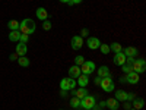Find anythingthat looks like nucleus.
I'll return each mask as SVG.
<instances>
[{
  "instance_id": "nucleus-1",
  "label": "nucleus",
  "mask_w": 146,
  "mask_h": 110,
  "mask_svg": "<svg viewBox=\"0 0 146 110\" xmlns=\"http://www.w3.org/2000/svg\"><path fill=\"white\" fill-rule=\"evenodd\" d=\"M36 30V23L35 21H32L31 18H25L22 22H21V25H19V31L22 34H27V35H31L34 34Z\"/></svg>"
},
{
  "instance_id": "nucleus-2",
  "label": "nucleus",
  "mask_w": 146,
  "mask_h": 110,
  "mask_svg": "<svg viewBox=\"0 0 146 110\" xmlns=\"http://www.w3.org/2000/svg\"><path fill=\"white\" fill-rule=\"evenodd\" d=\"M100 87L102 88L104 93H113L114 88H115V85H114V81H113L111 75H110V76H105V78H101Z\"/></svg>"
},
{
  "instance_id": "nucleus-3",
  "label": "nucleus",
  "mask_w": 146,
  "mask_h": 110,
  "mask_svg": "<svg viewBox=\"0 0 146 110\" xmlns=\"http://www.w3.org/2000/svg\"><path fill=\"white\" fill-rule=\"evenodd\" d=\"M76 79L73 78H63L60 81V90L62 91H73L76 88Z\"/></svg>"
},
{
  "instance_id": "nucleus-4",
  "label": "nucleus",
  "mask_w": 146,
  "mask_h": 110,
  "mask_svg": "<svg viewBox=\"0 0 146 110\" xmlns=\"http://www.w3.org/2000/svg\"><path fill=\"white\" fill-rule=\"evenodd\" d=\"M95 104H96V99H95L94 95H89V94L85 97V99L80 100V107L85 109V110H91Z\"/></svg>"
},
{
  "instance_id": "nucleus-5",
  "label": "nucleus",
  "mask_w": 146,
  "mask_h": 110,
  "mask_svg": "<svg viewBox=\"0 0 146 110\" xmlns=\"http://www.w3.org/2000/svg\"><path fill=\"white\" fill-rule=\"evenodd\" d=\"M80 70H82V73H85V75L91 76V73H94L96 70V65H95V62H92V60H85V63L80 66Z\"/></svg>"
},
{
  "instance_id": "nucleus-6",
  "label": "nucleus",
  "mask_w": 146,
  "mask_h": 110,
  "mask_svg": "<svg viewBox=\"0 0 146 110\" xmlns=\"http://www.w3.org/2000/svg\"><path fill=\"white\" fill-rule=\"evenodd\" d=\"M131 68H133V72H136L140 75V73H143L146 70V60L145 59H135Z\"/></svg>"
},
{
  "instance_id": "nucleus-7",
  "label": "nucleus",
  "mask_w": 146,
  "mask_h": 110,
  "mask_svg": "<svg viewBox=\"0 0 146 110\" xmlns=\"http://www.w3.org/2000/svg\"><path fill=\"white\" fill-rule=\"evenodd\" d=\"M124 81L127 82V84H130V85H136L139 81H140V75L139 73H136V72H130V73H126V76H124Z\"/></svg>"
},
{
  "instance_id": "nucleus-8",
  "label": "nucleus",
  "mask_w": 146,
  "mask_h": 110,
  "mask_svg": "<svg viewBox=\"0 0 146 110\" xmlns=\"http://www.w3.org/2000/svg\"><path fill=\"white\" fill-rule=\"evenodd\" d=\"M70 44H72L73 50H80V48L83 47V44H85V41H83V38H82L80 35H75V37L72 38Z\"/></svg>"
},
{
  "instance_id": "nucleus-9",
  "label": "nucleus",
  "mask_w": 146,
  "mask_h": 110,
  "mask_svg": "<svg viewBox=\"0 0 146 110\" xmlns=\"http://www.w3.org/2000/svg\"><path fill=\"white\" fill-rule=\"evenodd\" d=\"M100 44H101V41H100L98 37H88L86 46H88L89 50H96V48L100 47Z\"/></svg>"
},
{
  "instance_id": "nucleus-10",
  "label": "nucleus",
  "mask_w": 146,
  "mask_h": 110,
  "mask_svg": "<svg viewBox=\"0 0 146 110\" xmlns=\"http://www.w3.org/2000/svg\"><path fill=\"white\" fill-rule=\"evenodd\" d=\"M113 62L115 66H121L126 63V56L123 52H118V53H114V57H113Z\"/></svg>"
},
{
  "instance_id": "nucleus-11",
  "label": "nucleus",
  "mask_w": 146,
  "mask_h": 110,
  "mask_svg": "<svg viewBox=\"0 0 146 110\" xmlns=\"http://www.w3.org/2000/svg\"><path fill=\"white\" fill-rule=\"evenodd\" d=\"M124 53V56L126 57H136L137 56V48L136 47H133V46H129V47H126V48H123V50H121Z\"/></svg>"
},
{
  "instance_id": "nucleus-12",
  "label": "nucleus",
  "mask_w": 146,
  "mask_h": 110,
  "mask_svg": "<svg viewBox=\"0 0 146 110\" xmlns=\"http://www.w3.org/2000/svg\"><path fill=\"white\" fill-rule=\"evenodd\" d=\"M82 73L80 70V66H76V65H73L69 68V78H73V79H78V76Z\"/></svg>"
},
{
  "instance_id": "nucleus-13",
  "label": "nucleus",
  "mask_w": 146,
  "mask_h": 110,
  "mask_svg": "<svg viewBox=\"0 0 146 110\" xmlns=\"http://www.w3.org/2000/svg\"><path fill=\"white\" fill-rule=\"evenodd\" d=\"M127 94L124 90H117L115 94H114V99L118 101V103H123V101H127Z\"/></svg>"
},
{
  "instance_id": "nucleus-14",
  "label": "nucleus",
  "mask_w": 146,
  "mask_h": 110,
  "mask_svg": "<svg viewBox=\"0 0 146 110\" xmlns=\"http://www.w3.org/2000/svg\"><path fill=\"white\" fill-rule=\"evenodd\" d=\"M76 84H79V87H86L89 84V75H85V73H80L76 79Z\"/></svg>"
},
{
  "instance_id": "nucleus-15",
  "label": "nucleus",
  "mask_w": 146,
  "mask_h": 110,
  "mask_svg": "<svg viewBox=\"0 0 146 110\" xmlns=\"http://www.w3.org/2000/svg\"><path fill=\"white\" fill-rule=\"evenodd\" d=\"M35 15H36V18H38L40 21H47L48 19V12L44 7H38V9H36Z\"/></svg>"
},
{
  "instance_id": "nucleus-16",
  "label": "nucleus",
  "mask_w": 146,
  "mask_h": 110,
  "mask_svg": "<svg viewBox=\"0 0 146 110\" xmlns=\"http://www.w3.org/2000/svg\"><path fill=\"white\" fill-rule=\"evenodd\" d=\"M72 93H73V95H75V97H78L79 100L85 99V97L88 95V90H86V87H79V90L72 91Z\"/></svg>"
},
{
  "instance_id": "nucleus-17",
  "label": "nucleus",
  "mask_w": 146,
  "mask_h": 110,
  "mask_svg": "<svg viewBox=\"0 0 146 110\" xmlns=\"http://www.w3.org/2000/svg\"><path fill=\"white\" fill-rule=\"evenodd\" d=\"M15 53H16L18 56H27V53H28V47H27V44H22V43L16 44V50H15Z\"/></svg>"
},
{
  "instance_id": "nucleus-18",
  "label": "nucleus",
  "mask_w": 146,
  "mask_h": 110,
  "mask_svg": "<svg viewBox=\"0 0 146 110\" xmlns=\"http://www.w3.org/2000/svg\"><path fill=\"white\" fill-rule=\"evenodd\" d=\"M131 107L136 109V110H140L145 107V100L143 99H137V97H135V99L131 100Z\"/></svg>"
},
{
  "instance_id": "nucleus-19",
  "label": "nucleus",
  "mask_w": 146,
  "mask_h": 110,
  "mask_svg": "<svg viewBox=\"0 0 146 110\" xmlns=\"http://www.w3.org/2000/svg\"><path fill=\"white\" fill-rule=\"evenodd\" d=\"M96 73H98V76H100V78L110 76V68L105 66V65H102V66H100L98 69H96Z\"/></svg>"
},
{
  "instance_id": "nucleus-20",
  "label": "nucleus",
  "mask_w": 146,
  "mask_h": 110,
  "mask_svg": "<svg viewBox=\"0 0 146 110\" xmlns=\"http://www.w3.org/2000/svg\"><path fill=\"white\" fill-rule=\"evenodd\" d=\"M105 103H107V107H108L110 110H117V109L120 107V103L114 99V97H113V99H108V100H105Z\"/></svg>"
},
{
  "instance_id": "nucleus-21",
  "label": "nucleus",
  "mask_w": 146,
  "mask_h": 110,
  "mask_svg": "<svg viewBox=\"0 0 146 110\" xmlns=\"http://www.w3.org/2000/svg\"><path fill=\"white\" fill-rule=\"evenodd\" d=\"M18 63H19L21 68H28V66L31 65V60H29L27 56H19V57H18Z\"/></svg>"
},
{
  "instance_id": "nucleus-22",
  "label": "nucleus",
  "mask_w": 146,
  "mask_h": 110,
  "mask_svg": "<svg viewBox=\"0 0 146 110\" xmlns=\"http://www.w3.org/2000/svg\"><path fill=\"white\" fill-rule=\"evenodd\" d=\"M19 25H21V22L16 21V19H12V21L7 22V28L10 31H19Z\"/></svg>"
},
{
  "instance_id": "nucleus-23",
  "label": "nucleus",
  "mask_w": 146,
  "mask_h": 110,
  "mask_svg": "<svg viewBox=\"0 0 146 110\" xmlns=\"http://www.w3.org/2000/svg\"><path fill=\"white\" fill-rule=\"evenodd\" d=\"M19 37H21V31H10L9 32V40L12 43H18L19 41Z\"/></svg>"
},
{
  "instance_id": "nucleus-24",
  "label": "nucleus",
  "mask_w": 146,
  "mask_h": 110,
  "mask_svg": "<svg viewBox=\"0 0 146 110\" xmlns=\"http://www.w3.org/2000/svg\"><path fill=\"white\" fill-rule=\"evenodd\" d=\"M108 46H110V52H113V53H118V52L123 50V47H121L120 43H111Z\"/></svg>"
},
{
  "instance_id": "nucleus-25",
  "label": "nucleus",
  "mask_w": 146,
  "mask_h": 110,
  "mask_svg": "<svg viewBox=\"0 0 146 110\" xmlns=\"http://www.w3.org/2000/svg\"><path fill=\"white\" fill-rule=\"evenodd\" d=\"M70 106H72L73 109H78V107H80V100L78 99V97H73V99L70 100Z\"/></svg>"
},
{
  "instance_id": "nucleus-26",
  "label": "nucleus",
  "mask_w": 146,
  "mask_h": 110,
  "mask_svg": "<svg viewBox=\"0 0 146 110\" xmlns=\"http://www.w3.org/2000/svg\"><path fill=\"white\" fill-rule=\"evenodd\" d=\"M98 48L101 50L102 54H108V53H110V46H108V44H102V43H101Z\"/></svg>"
},
{
  "instance_id": "nucleus-27",
  "label": "nucleus",
  "mask_w": 146,
  "mask_h": 110,
  "mask_svg": "<svg viewBox=\"0 0 146 110\" xmlns=\"http://www.w3.org/2000/svg\"><path fill=\"white\" fill-rule=\"evenodd\" d=\"M28 41H29V35H27V34H22V32H21V37H19V41H18V43L27 44Z\"/></svg>"
},
{
  "instance_id": "nucleus-28",
  "label": "nucleus",
  "mask_w": 146,
  "mask_h": 110,
  "mask_svg": "<svg viewBox=\"0 0 146 110\" xmlns=\"http://www.w3.org/2000/svg\"><path fill=\"white\" fill-rule=\"evenodd\" d=\"M83 63H85V57L83 56H76L75 57V65L76 66H82Z\"/></svg>"
},
{
  "instance_id": "nucleus-29",
  "label": "nucleus",
  "mask_w": 146,
  "mask_h": 110,
  "mask_svg": "<svg viewBox=\"0 0 146 110\" xmlns=\"http://www.w3.org/2000/svg\"><path fill=\"white\" fill-rule=\"evenodd\" d=\"M121 70H123L124 73H130V72L133 70V68H131V65H129V63H124V65H121Z\"/></svg>"
},
{
  "instance_id": "nucleus-30",
  "label": "nucleus",
  "mask_w": 146,
  "mask_h": 110,
  "mask_svg": "<svg viewBox=\"0 0 146 110\" xmlns=\"http://www.w3.org/2000/svg\"><path fill=\"white\" fill-rule=\"evenodd\" d=\"M51 27H53V25H51V22L48 21V19H47V21H42V30H44V31H50Z\"/></svg>"
},
{
  "instance_id": "nucleus-31",
  "label": "nucleus",
  "mask_w": 146,
  "mask_h": 110,
  "mask_svg": "<svg viewBox=\"0 0 146 110\" xmlns=\"http://www.w3.org/2000/svg\"><path fill=\"white\" fill-rule=\"evenodd\" d=\"M79 35L82 37V38H83V37H89V30H88V28H83V30L80 31Z\"/></svg>"
},
{
  "instance_id": "nucleus-32",
  "label": "nucleus",
  "mask_w": 146,
  "mask_h": 110,
  "mask_svg": "<svg viewBox=\"0 0 146 110\" xmlns=\"http://www.w3.org/2000/svg\"><path fill=\"white\" fill-rule=\"evenodd\" d=\"M123 109L124 110H130L131 109V103L130 101H123Z\"/></svg>"
},
{
  "instance_id": "nucleus-33",
  "label": "nucleus",
  "mask_w": 146,
  "mask_h": 110,
  "mask_svg": "<svg viewBox=\"0 0 146 110\" xmlns=\"http://www.w3.org/2000/svg\"><path fill=\"white\" fill-rule=\"evenodd\" d=\"M18 57H19V56H18L16 53H13V54L9 56V60H10V62H15V60H18Z\"/></svg>"
},
{
  "instance_id": "nucleus-34",
  "label": "nucleus",
  "mask_w": 146,
  "mask_h": 110,
  "mask_svg": "<svg viewBox=\"0 0 146 110\" xmlns=\"http://www.w3.org/2000/svg\"><path fill=\"white\" fill-rule=\"evenodd\" d=\"M83 2V0H70V6H73V5H79V3H82Z\"/></svg>"
},
{
  "instance_id": "nucleus-35",
  "label": "nucleus",
  "mask_w": 146,
  "mask_h": 110,
  "mask_svg": "<svg viewBox=\"0 0 146 110\" xmlns=\"http://www.w3.org/2000/svg\"><path fill=\"white\" fill-rule=\"evenodd\" d=\"M101 109H104V107H107V103H105V100H102V101H100V103H96Z\"/></svg>"
},
{
  "instance_id": "nucleus-36",
  "label": "nucleus",
  "mask_w": 146,
  "mask_h": 110,
  "mask_svg": "<svg viewBox=\"0 0 146 110\" xmlns=\"http://www.w3.org/2000/svg\"><path fill=\"white\" fill-rule=\"evenodd\" d=\"M100 82H101V78H100V76H96V78L94 79V84H95V85H100Z\"/></svg>"
},
{
  "instance_id": "nucleus-37",
  "label": "nucleus",
  "mask_w": 146,
  "mask_h": 110,
  "mask_svg": "<svg viewBox=\"0 0 146 110\" xmlns=\"http://www.w3.org/2000/svg\"><path fill=\"white\" fill-rule=\"evenodd\" d=\"M58 2H60V3H67V5H69L70 0H58Z\"/></svg>"
},
{
  "instance_id": "nucleus-38",
  "label": "nucleus",
  "mask_w": 146,
  "mask_h": 110,
  "mask_svg": "<svg viewBox=\"0 0 146 110\" xmlns=\"http://www.w3.org/2000/svg\"><path fill=\"white\" fill-rule=\"evenodd\" d=\"M130 110H136V109H133V107H131V109H130Z\"/></svg>"
},
{
  "instance_id": "nucleus-39",
  "label": "nucleus",
  "mask_w": 146,
  "mask_h": 110,
  "mask_svg": "<svg viewBox=\"0 0 146 110\" xmlns=\"http://www.w3.org/2000/svg\"><path fill=\"white\" fill-rule=\"evenodd\" d=\"M58 110H63V109H58Z\"/></svg>"
}]
</instances>
